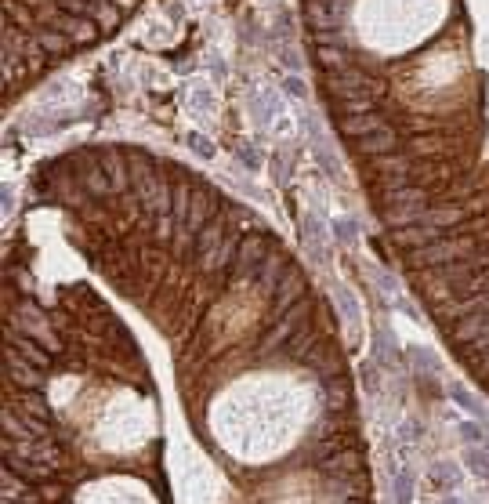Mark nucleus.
<instances>
[{"label":"nucleus","mask_w":489,"mask_h":504,"mask_svg":"<svg viewBox=\"0 0 489 504\" xmlns=\"http://www.w3.org/2000/svg\"><path fill=\"white\" fill-rule=\"evenodd\" d=\"M468 468L478 479H489V446L485 443H471L468 446Z\"/></svg>","instance_id":"nucleus-1"},{"label":"nucleus","mask_w":489,"mask_h":504,"mask_svg":"<svg viewBox=\"0 0 489 504\" xmlns=\"http://www.w3.org/2000/svg\"><path fill=\"white\" fill-rule=\"evenodd\" d=\"M392 486H395V504H409V493H414V475L406 468H392Z\"/></svg>","instance_id":"nucleus-2"},{"label":"nucleus","mask_w":489,"mask_h":504,"mask_svg":"<svg viewBox=\"0 0 489 504\" xmlns=\"http://www.w3.org/2000/svg\"><path fill=\"white\" fill-rule=\"evenodd\" d=\"M431 483H435V486L453 490V486L460 483V475H457V468H453L450 461H439V465H431Z\"/></svg>","instance_id":"nucleus-3"},{"label":"nucleus","mask_w":489,"mask_h":504,"mask_svg":"<svg viewBox=\"0 0 489 504\" xmlns=\"http://www.w3.org/2000/svg\"><path fill=\"white\" fill-rule=\"evenodd\" d=\"M450 392H453V395H457V402H460V407H464V410H471V414H475V417H478V421H482V417H485V410H482V402H478V399H475V395H471V392H468V388H460V385H453V388H450Z\"/></svg>","instance_id":"nucleus-4"},{"label":"nucleus","mask_w":489,"mask_h":504,"mask_svg":"<svg viewBox=\"0 0 489 504\" xmlns=\"http://www.w3.org/2000/svg\"><path fill=\"white\" fill-rule=\"evenodd\" d=\"M464 439H468V446H471V443H485V432H482L475 421H468V424H464Z\"/></svg>","instance_id":"nucleus-5"},{"label":"nucleus","mask_w":489,"mask_h":504,"mask_svg":"<svg viewBox=\"0 0 489 504\" xmlns=\"http://www.w3.org/2000/svg\"><path fill=\"white\" fill-rule=\"evenodd\" d=\"M446 504H464V500H457V497H450V500H446Z\"/></svg>","instance_id":"nucleus-6"}]
</instances>
